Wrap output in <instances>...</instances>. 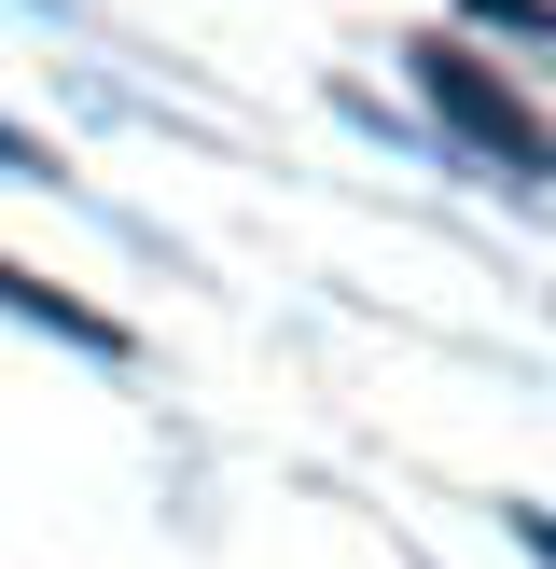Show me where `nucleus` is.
I'll list each match as a JSON object with an SVG mask.
<instances>
[{
    "mask_svg": "<svg viewBox=\"0 0 556 569\" xmlns=\"http://www.w3.org/2000/svg\"><path fill=\"white\" fill-rule=\"evenodd\" d=\"M459 14L500 28V42H543V56H556V0H459Z\"/></svg>",
    "mask_w": 556,
    "mask_h": 569,
    "instance_id": "7ed1b4c3",
    "label": "nucleus"
},
{
    "mask_svg": "<svg viewBox=\"0 0 556 569\" xmlns=\"http://www.w3.org/2000/svg\"><path fill=\"white\" fill-rule=\"evenodd\" d=\"M404 70L431 83V111H445V126H459V153H473V167H515L528 194L556 181V126H543V111H528L515 83L487 70V56H459V42H417Z\"/></svg>",
    "mask_w": 556,
    "mask_h": 569,
    "instance_id": "f257e3e1",
    "label": "nucleus"
},
{
    "mask_svg": "<svg viewBox=\"0 0 556 569\" xmlns=\"http://www.w3.org/2000/svg\"><path fill=\"white\" fill-rule=\"evenodd\" d=\"M0 306H14V320H42V333H70V348H98V361H126V320H98V306L42 292V278H28V264H0Z\"/></svg>",
    "mask_w": 556,
    "mask_h": 569,
    "instance_id": "f03ea898",
    "label": "nucleus"
},
{
    "mask_svg": "<svg viewBox=\"0 0 556 569\" xmlns=\"http://www.w3.org/2000/svg\"><path fill=\"white\" fill-rule=\"evenodd\" d=\"M515 542H528V556H543V569H556V515H515Z\"/></svg>",
    "mask_w": 556,
    "mask_h": 569,
    "instance_id": "39448f33",
    "label": "nucleus"
},
{
    "mask_svg": "<svg viewBox=\"0 0 556 569\" xmlns=\"http://www.w3.org/2000/svg\"><path fill=\"white\" fill-rule=\"evenodd\" d=\"M0 167H14V181H56V153H42L28 126H0Z\"/></svg>",
    "mask_w": 556,
    "mask_h": 569,
    "instance_id": "20e7f679",
    "label": "nucleus"
}]
</instances>
